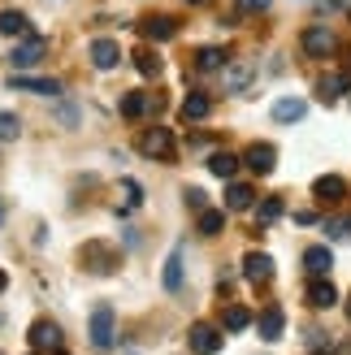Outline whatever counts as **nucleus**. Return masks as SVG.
<instances>
[{
	"label": "nucleus",
	"mask_w": 351,
	"mask_h": 355,
	"mask_svg": "<svg viewBox=\"0 0 351 355\" xmlns=\"http://www.w3.org/2000/svg\"><path fill=\"white\" fill-rule=\"evenodd\" d=\"M139 152H144L148 161H173V156H178V144H173V130H165V126L139 130Z\"/></svg>",
	"instance_id": "1"
},
{
	"label": "nucleus",
	"mask_w": 351,
	"mask_h": 355,
	"mask_svg": "<svg viewBox=\"0 0 351 355\" xmlns=\"http://www.w3.org/2000/svg\"><path fill=\"white\" fill-rule=\"evenodd\" d=\"M87 338H92L96 351H109V347H113V308H109V304H96V308H92V325H87Z\"/></svg>",
	"instance_id": "2"
},
{
	"label": "nucleus",
	"mask_w": 351,
	"mask_h": 355,
	"mask_svg": "<svg viewBox=\"0 0 351 355\" xmlns=\"http://www.w3.org/2000/svg\"><path fill=\"white\" fill-rule=\"evenodd\" d=\"M300 44H304L308 57H334V52H339V35L329 31V26H308L300 35Z\"/></svg>",
	"instance_id": "3"
},
{
	"label": "nucleus",
	"mask_w": 351,
	"mask_h": 355,
	"mask_svg": "<svg viewBox=\"0 0 351 355\" xmlns=\"http://www.w3.org/2000/svg\"><path fill=\"white\" fill-rule=\"evenodd\" d=\"M187 343H191V351H196V355H217L225 338H221V329H217V325L196 321V325H191V334H187Z\"/></svg>",
	"instance_id": "4"
},
{
	"label": "nucleus",
	"mask_w": 351,
	"mask_h": 355,
	"mask_svg": "<svg viewBox=\"0 0 351 355\" xmlns=\"http://www.w3.org/2000/svg\"><path fill=\"white\" fill-rule=\"evenodd\" d=\"M44 52H48V40H44V35H22L9 61H13L17 69H31V65H40V61H44Z\"/></svg>",
	"instance_id": "5"
},
{
	"label": "nucleus",
	"mask_w": 351,
	"mask_h": 355,
	"mask_svg": "<svg viewBox=\"0 0 351 355\" xmlns=\"http://www.w3.org/2000/svg\"><path fill=\"white\" fill-rule=\"evenodd\" d=\"M117 260H121V256L113 252V247H104V243H87V247H83V264H87L92 273H113Z\"/></svg>",
	"instance_id": "6"
},
{
	"label": "nucleus",
	"mask_w": 351,
	"mask_h": 355,
	"mask_svg": "<svg viewBox=\"0 0 351 355\" xmlns=\"http://www.w3.org/2000/svg\"><path fill=\"white\" fill-rule=\"evenodd\" d=\"M252 78H256V65L252 61H225V69H221L225 92H248Z\"/></svg>",
	"instance_id": "7"
},
{
	"label": "nucleus",
	"mask_w": 351,
	"mask_h": 355,
	"mask_svg": "<svg viewBox=\"0 0 351 355\" xmlns=\"http://www.w3.org/2000/svg\"><path fill=\"white\" fill-rule=\"evenodd\" d=\"M243 165L265 178V173H273V165H277V148H273V144H252L248 152H243Z\"/></svg>",
	"instance_id": "8"
},
{
	"label": "nucleus",
	"mask_w": 351,
	"mask_h": 355,
	"mask_svg": "<svg viewBox=\"0 0 351 355\" xmlns=\"http://www.w3.org/2000/svg\"><path fill=\"white\" fill-rule=\"evenodd\" d=\"M139 35H144V40L165 44V40L178 35V17H144V22H139Z\"/></svg>",
	"instance_id": "9"
},
{
	"label": "nucleus",
	"mask_w": 351,
	"mask_h": 355,
	"mask_svg": "<svg viewBox=\"0 0 351 355\" xmlns=\"http://www.w3.org/2000/svg\"><path fill=\"white\" fill-rule=\"evenodd\" d=\"M152 109H161V96H144V92H126L121 96V117H144V113H152Z\"/></svg>",
	"instance_id": "10"
},
{
	"label": "nucleus",
	"mask_w": 351,
	"mask_h": 355,
	"mask_svg": "<svg viewBox=\"0 0 351 355\" xmlns=\"http://www.w3.org/2000/svg\"><path fill=\"white\" fill-rule=\"evenodd\" d=\"M26 338H31L35 351H57V347H61V329L52 325V321H35Z\"/></svg>",
	"instance_id": "11"
},
{
	"label": "nucleus",
	"mask_w": 351,
	"mask_h": 355,
	"mask_svg": "<svg viewBox=\"0 0 351 355\" xmlns=\"http://www.w3.org/2000/svg\"><path fill=\"white\" fill-rule=\"evenodd\" d=\"M312 195H317V200H325V204H339L343 195H347V182L339 173H321L317 182H312Z\"/></svg>",
	"instance_id": "12"
},
{
	"label": "nucleus",
	"mask_w": 351,
	"mask_h": 355,
	"mask_svg": "<svg viewBox=\"0 0 351 355\" xmlns=\"http://www.w3.org/2000/svg\"><path fill=\"white\" fill-rule=\"evenodd\" d=\"M243 273H248V282H269L273 277V256L248 252V256H243Z\"/></svg>",
	"instance_id": "13"
},
{
	"label": "nucleus",
	"mask_w": 351,
	"mask_h": 355,
	"mask_svg": "<svg viewBox=\"0 0 351 355\" xmlns=\"http://www.w3.org/2000/svg\"><path fill=\"white\" fill-rule=\"evenodd\" d=\"M308 304H312V308H334V304H339V291H334V282H325V277H312V282H308Z\"/></svg>",
	"instance_id": "14"
},
{
	"label": "nucleus",
	"mask_w": 351,
	"mask_h": 355,
	"mask_svg": "<svg viewBox=\"0 0 351 355\" xmlns=\"http://www.w3.org/2000/svg\"><path fill=\"white\" fill-rule=\"evenodd\" d=\"M9 87H17V92H35V96H52V100H57L61 96V83L57 78H9Z\"/></svg>",
	"instance_id": "15"
},
{
	"label": "nucleus",
	"mask_w": 351,
	"mask_h": 355,
	"mask_svg": "<svg viewBox=\"0 0 351 355\" xmlns=\"http://www.w3.org/2000/svg\"><path fill=\"white\" fill-rule=\"evenodd\" d=\"M351 92V78L347 74H325V78H317V96L325 100V104H334L339 96H347Z\"/></svg>",
	"instance_id": "16"
},
{
	"label": "nucleus",
	"mask_w": 351,
	"mask_h": 355,
	"mask_svg": "<svg viewBox=\"0 0 351 355\" xmlns=\"http://www.w3.org/2000/svg\"><path fill=\"white\" fill-rule=\"evenodd\" d=\"M304 269L312 277H325L329 269H334V256H329V247H308L304 252Z\"/></svg>",
	"instance_id": "17"
},
{
	"label": "nucleus",
	"mask_w": 351,
	"mask_h": 355,
	"mask_svg": "<svg viewBox=\"0 0 351 355\" xmlns=\"http://www.w3.org/2000/svg\"><path fill=\"white\" fill-rule=\"evenodd\" d=\"M117 61H121V48H117L113 40H96V44H92V65H96V69H113Z\"/></svg>",
	"instance_id": "18"
},
{
	"label": "nucleus",
	"mask_w": 351,
	"mask_h": 355,
	"mask_svg": "<svg viewBox=\"0 0 351 355\" xmlns=\"http://www.w3.org/2000/svg\"><path fill=\"white\" fill-rule=\"evenodd\" d=\"M0 35H13V40H22V35H31L26 13H17V9H0Z\"/></svg>",
	"instance_id": "19"
},
{
	"label": "nucleus",
	"mask_w": 351,
	"mask_h": 355,
	"mask_svg": "<svg viewBox=\"0 0 351 355\" xmlns=\"http://www.w3.org/2000/svg\"><path fill=\"white\" fill-rule=\"evenodd\" d=\"M252 200H256V191L248 182H230V187H225V208H230V212L252 208Z\"/></svg>",
	"instance_id": "20"
},
{
	"label": "nucleus",
	"mask_w": 351,
	"mask_h": 355,
	"mask_svg": "<svg viewBox=\"0 0 351 355\" xmlns=\"http://www.w3.org/2000/svg\"><path fill=\"white\" fill-rule=\"evenodd\" d=\"M208 113H213V100H208L204 92H191V96L182 100V117H187V121H204Z\"/></svg>",
	"instance_id": "21"
},
{
	"label": "nucleus",
	"mask_w": 351,
	"mask_h": 355,
	"mask_svg": "<svg viewBox=\"0 0 351 355\" xmlns=\"http://www.w3.org/2000/svg\"><path fill=\"white\" fill-rule=\"evenodd\" d=\"M161 282H165V291H182V247H173V252H169Z\"/></svg>",
	"instance_id": "22"
},
{
	"label": "nucleus",
	"mask_w": 351,
	"mask_h": 355,
	"mask_svg": "<svg viewBox=\"0 0 351 355\" xmlns=\"http://www.w3.org/2000/svg\"><path fill=\"white\" fill-rule=\"evenodd\" d=\"M282 325H286L282 308H269L265 316H260V338H265V343H277V338H282Z\"/></svg>",
	"instance_id": "23"
},
{
	"label": "nucleus",
	"mask_w": 351,
	"mask_h": 355,
	"mask_svg": "<svg viewBox=\"0 0 351 355\" xmlns=\"http://www.w3.org/2000/svg\"><path fill=\"white\" fill-rule=\"evenodd\" d=\"M239 165H243V161H239L234 152H213V156H208V169H213L217 178H225V182L234 178V169H239Z\"/></svg>",
	"instance_id": "24"
},
{
	"label": "nucleus",
	"mask_w": 351,
	"mask_h": 355,
	"mask_svg": "<svg viewBox=\"0 0 351 355\" xmlns=\"http://www.w3.org/2000/svg\"><path fill=\"white\" fill-rule=\"evenodd\" d=\"M304 113H308L304 100H277L273 104V121H300Z\"/></svg>",
	"instance_id": "25"
},
{
	"label": "nucleus",
	"mask_w": 351,
	"mask_h": 355,
	"mask_svg": "<svg viewBox=\"0 0 351 355\" xmlns=\"http://www.w3.org/2000/svg\"><path fill=\"white\" fill-rule=\"evenodd\" d=\"M135 69H139L144 78H156V74H161V57H156L152 48H139V52H135Z\"/></svg>",
	"instance_id": "26"
},
{
	"label": "nucleus",
	"mask_w": 351,
	"mask_h": 355,
	"mask_svg": "<svg viewBox=\"0 0 351 355\" xmlns=\"http://www.w3.org/2000/svg\"><path fill=\"white\" fill-rule=\"evenodd\" d=\"M221 225H225V212H217V208L200 212V234H221Z\"/></svg>",
	"instance_id": "27"
},
{
	"label": "nucleus",
	"mask_w": 351,
	"mask_h": 355,
	"mask_svg": "<svg viewBox=\"0 0 351 355\" xmlns=\"http://www.w3.org/2000/svg\"><path fill=\"white\" fill-rule=\"evenodd\" d=\"M221 61H225L221 48H200V52H196V69H217Z\"/></svg>",
	"instance_id": "28"
},
{
	"label": "nucleus",
	"mask_w": 351,
	"mask_h": 355,
	"mask_svg": "<svg viewBox=\"0 0 351 355\" xmlns=\"http://www.w3.org/2000/svg\"><path fill=\"white\" fill-rule=\"evenodd\" d=\"M248 325H252L248 308H239V304H234V308H225V329H234V334H239V329H248Z\"/></svg>",
	"instance_id": "29"
},
{
	"label": "nucleus",
	"mask_w": 351,
	"mask_h": 355,
	"mask_svg": "<svg viewBox=\"0 0 351 355\" xmlns=\"http://www.w3.org/2000/svg\"><path fill=\"white\" fill-rule=\"evenodd\" d=\"M22 135V121H17L13 113H0V144H9V139Z\"/></svg>",
	"instance_id": "30"
},
{
	"label": "nucleus",
	"mask_w": 351,
	"mask_h": 355,
	"mask_svg": "<svg viewBox=\"0 0 351 355\" xmlns=\"http://www.w3.org/2000/svg\"><path fill=\"white\" fill-rule=\"evenodd\" d=\"M325 234H329V239H351V217H334V221H325Z\"/></svg>",
	"instance_id": "31"
},
{
	"label": "nucleus",
	"mask_w": 351,
	"mask_h": 355,
	"mask_svg": "<svg viewBox=\"0 0 351 355\" xmlns=\"http://www.w3.org/2000/svg\"><path fill=\"white\" fill-rule=\"evenodd\" d=\"M277 217H282V200H265V204H260V221H277Z\"/></svg>",
	"instance_id": "32"
},
{
	"label": "nucleus",
	"mask_w": 351,
	"mask_h": 355,
	"mask_svg": "<svg viewBox=\"0 0 351 355\" xmlns=\"http://www.w3.org/2000/svg\"><path fill=\"white\" fill-rule=\"evenodd\" d=\"M121 195H126V208H139V204H144V200H139L144 191H139V182H130V178L121 182Z\"/></svg>",
	"instance_id": "33"
},
{
	"label": "nucleus",
	"mask_w": 351,
	"mask_h": 355,
	"mask_svg": "<svg viewBox=\"0 0 351 355\" xmlns=\"http://www.w3.org/2000/svg\"><path fill=\"white\" fill-rule=\"evenodd\" d=\"M204 200H208V195H204V191H187V204H191V208H196V212H204Z\"/></svg>",
	"instance_id": "34"
},
{
	"label": "nucleus",
	"mask_w": 351,
	"mask_h": 355,
	"mask_svg": "<svg viewBox=\"0 0 351 355\" xmlns=\"http://www.w3.org/2000/svg\"><path fill=\"white\" fill-rule=\"evenodd\" d=\"M239 9H248V13H260V9H269V0H239Z\"/></svg>",
	"instance_id": "35"
},
{
	"label": "nucleus",
	"mask_w": 351,
	"mask_h": 355,
	"mask_svg": "<svg viewBox=\"0 0 351 355\" xmlns=\"http://www.w3.org/2000/svg\"><path fill=\"white\" fill-rule=\"evenodd\" d=\"M187 5H208V0H187Z\"/></svg>",
	"instance_id": "36"
},
{
	"label": "nucleus",
	"mask_w": 351,
	"mask_h": 355,
	"mask_svg": "<svg viewBox=\"0 0 351 355\" xmlns=\"http://www.w3.org/2000/svg\"><path fill=\"white\" fill-rule=\"evenodd\" d=\"M347 321H351V299H347Z\"/></svg>",
	"instance_id": "37"
},
{
	"label": "nucleus",
	"mask_w": 351,
	"mask_h": 355,
	"mask_svg": "<svg viewBox=\"0 0 351 355\" xmlns=\"http://www.w3.org/2000/svg\"><path fill=\"white\" fill-rule=\"evenodd\" d=\"M0 221H5V204H0Z\"/></svg>",
	"instance_id": "38"
},
{
	"label": "nucleus",
	"mask_w": 351,
	"mask_h": 355,
	"mask_svg": "<svg viewBox=\"0 0 351 355\" xmlns=\"http://www.w3.org/2000/svg\"><path fill=\"white\" fill-rule=\"evenodd\" d=\"M0 291H5V273H0Z\"/></svg>",
	"instance_id": "39"
},
{
	"label": "nucleus",
	"mask_w": 351,
	"mask_h": 355,
	"mask_svg": "<svg viewBox=\"0 0 351 355\" xmlns=\"http://www.w3.org/2000/svg\"><path fill=\"white\" fill-rule=\"evenodd\" d=\"M52 355H65V351H61V347H57V351H52Z\"/></svg>",
	"instance_id": "40"
}]
</instances>
